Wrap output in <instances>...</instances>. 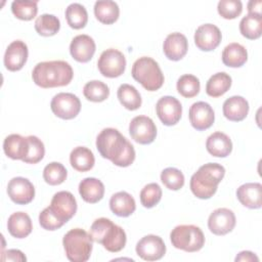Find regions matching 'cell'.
Segmentation results:
<instances>
[{
  "label": "cell",
  "mask_w": 262,
  "mask_h": 262,
  "mask_svg": "<svg viewBox=\"0 0 262 262\" xmlns=\"http://www.w3.org/2000/svg\"><path fill=\"white\" fill-rule=\"evenodd\" d=\"M95 49L94 40L85 34L74 37L70 44V53L79 62H88L93 57Z\"/></svg>",
  "instance_id": "d6986e66"
},
{
  "label": "cell",
  "mask_w": 262,
  "mask_h": 262,
  "mask_svg": "<svg viewBox=\"0 0 262 262\" xmlns=\"http://www.w3.org/2000/svg\"><path fill=\"white\" fill-rule=\"evenodd\" d=\"M225 175V169L218 163H208L199 168L190 178V190L199 199L208 200L217 191Z\"/></svg>",
  "instance_id": "3957f363"
},
{
  "label": "cell",
  "mask_w": 262,
  "mask_h": 262,
  "mask_svg": "<svg viewBox=\"0 0 262 262\" xmlns=\"http://www.w3.org/2000/svg\"><path fill=\"white\" fill-rule=\"evenodd\" d=\"M93 239L82 228H73L69 230L63 238L62 245L67 258L72 262H85L90 258Z\"/></svg>",
  "instance_id": "8992f818"
},
{
  "label": "cell",
  "mask_w": 262,
  "mask_h": 262,
  "mask_svg": "<svg viewBox=\"0 0 262 262\" xmlns=\"http://www.w3.org/2000/svg\"><path fill=\"white\" fill-rule=\"evenodd\" d=\"M261 5H262L261 0H257V1L252 0V1H250L248 3V11H249V13L261 15Z\"/></svg>",
  "instance_id": "7dc6e473"
},
{
  "label": "cell",
  "mask_w": 262,
  "mask_h": 262,
  "mask_svg": "<svg viewBox=\"0 0 262 262\" xmlns=\"http://www.w3.org/2000/svg\"><path fill=\"white\" fill-rule=\"evenodd\" d=\"M11 11L18 19L31 20L37 15L38 3L36 1L16 0L11 3Z\"/></svg>",
  "instance_id": "74e56055"
},
{
  "label": "cell",
  "mask_w": 262,
  "mask_h": 262,
  "mask_svg": "<svg viewBox=\"0 0 262 262\" xmlns=\"http://www.w3.org/2000/svg\"><path fill=\"white\" fill-rule=\"evenodd\" d=\"M39 223H40L41 227L46 230H56V229L60 228L63 224H66L50 210L49 207L45 208L40 213Z\"/></svg>",
  "instance_id": "ee69618b"
},
{
  "label": "cell",
  "mask_w": 262,
  "mask_h": 262,
  "mask_svg": "<svg viewBox=\"0 0 262 262\" xmlns=\"http://www.w3.org/2000/svg\"><path fill=\"white\" fill-rule=\"evenodd\" d=\"M96 148L100 156L118 167H128L135 160L131 142L115 128H104L96 137Z\"/></svg>",
  "instance_id": "6da1fadb"
},
{
  "label": "cell",
  "mask_w": 262,
  "mask_h": 262,
  "mask_svg": "<svg viewBox=\"0 0 262 262\" xmlns=\"http://www.w3.org/2000/svg\"><path fill=\"white\" fill-rule=\"evenodd\" d=\"M95 17L104 25H112L119 18L120 8L115 1L99 0L94 4Z\"/></svg>",
  "instance_id": "f546056e"
},
{
  "label": "cell",
  "mask_w": 262,
  "mask_h": 262,
  "mask_svg": "<svg viewBox=\"0 0 262 262\" xmlns=\"http://www.w3.org/2000/svg\"><path fill=\"white\" fill-rule=\"evenodd\" d=\"M248 59L247 49L239 43H230L222 51V62L229 68H239Z\"/></svg>",
  "instance_id": "f1b7e54d"
},
{
  "label": "cell",
  "mask_w": 262,
  "mask_h": 262,
  "mask_svg": "<svg viewBox=\"0 0 262 262\" xmlns=\"http://www.w3.org/2000/svg\"><path fill=\"white\" fill-rule=\"evenodd\" d=\"M189 122L198 131L210 128L215 121V114L212 106L205 101H198L189 107Z\"/></svg>",
  "instance_id": "2e32d148"
},
{
  "label": "cell",
  "mask_w": 262,
  "mask_h": 262,
  "mask_svg": "<svg viewBox=\"0 0 262 262\" xmlns=\"http://www.w3.org/2000/svg\"><path fill=\"white\" fill-rule=\"evenodd\" d=\"M74 76L71 64L64 60L42 61L32 72L34 83L41 88H54L71 83Z\"/></svg>",
  "instance_id": "7a4b0ae2"
},
{
  "label": "cell",
  "mask_w": 262,
  "mask_h": 262,
  "mask_svg": "<svg viewBox=\"0 0 262 262\" xmlns=\"http://www.w3.org/2000/svg\"><path fill=\"white\" fill-rule=\"evenodd\" d=\"M156 112L161 122L166 126L177 124L182 115V105L174 96H163L156 104Z\"/></svg>",
  "instance_id": "7c38bea8"
},
{
  "label": "cell",
  "mask_w": 262,
  "mask_h": 262,
  "mask_svg": "<svg viewBox=\"0 0 262 262\" xmlns=\"http://www.w3.org/2000/svg\"><path fill=\"white\" fill-rule=\"evenodd\" d=\"M2 261H19V262H24L27 261L26 256L24 255V253L19 250L16 249H11V250H7L6 252L3 253L2 255Z\"/></svg>",
  "instance_id": "f6af8a7d"
},
{
  "label": "cell",
  "mask_w": 262,
  "mask_h": 262,
  "mask_svg": "<svg viewBox=\"0 0 262 262\" xmlns=\"http://www.w3.org/2000/svg\"><path fill=\"white\" fill-rule=\"evenodd\" d=\"M66 19L72 29H82L88 21L87 10L80 3H72L66 9Z\"/></svg>",
  "instance_id": "836d02e7"
},
{
  "label": "cell",
  "mask_w": 262,
  "mask_h": 262,
  "mask_svg": "<svg viewBox=\"0 0 262 262\" xmlns=\"http://www.w3.org/2000/svg\"><path fill=\"white\" fill-rule=\"evenodd\" d=\"M71 166L78 172L91 170L95 163L93 152L85 146H77L70 154Z\"/></svg>",
  "instance_id": "83f0119b"
},
{
  "label": "cell",
  "mask_w": 262,
  "mask_h": 262,
  "mask_svg": "<svg viewBox=\"0 0 262 262\" xmlns=\"http://www.w3.org/2000/svg\"><path fill=\"white\" fill-rule=\"evenodd\" d=\"M110 208L115 215L119 217H128L134 213L136 204L130 193L126 191H119L111 196Z\"/></svg>",
  "instance_id": "4316f807"
},
{
  "label": "cell",
  "mask_w": 262,
  "mask_h": 262,
  "mask_svg": "<svg viewBox=\"0 0 262 262\" xmlns=\"http://www.w3.org/2000/svg\"><path fill=\"white\" fill-rule=\"evenodd\" d=\"M176 87L180 95L186 98H191L199 94L201 89V84H200V80L195 76L186 74V75H182L177 80Z\"/></svg>",
  "instance_id": "8d00e7d4"
},
{
  "label": "cell",
  "mask_w": 262,
  "mask_h": 262,
  "mask_svg": "<svg viewBox=\"0 0 262 262\" xmlns=\"http://www.w3.org/2000/svg\"><path fill=\"white\" fill-rule=\"evenodd\" d=\"M29 55L28 46L21 40L12 41L6 48L4 54V66L10 72H16L23 69Z\"/></svg>",
  "instance_id": "ac0fdd59"
},
{
  "label": "cell",
  "mask_w": 262,
  "mask_h": 262,
  "mask_svg": "<svg viewBox=\"0 0 262 262\" xmlns=\"http://www.w3.org/2000/svg\"><path fill=\"white\" fill-rule=\"evenodd\" d=\"M172 246L185 252H198L205 245V235L199 226L182 224L172 229L170 233Z\"/></svg>",
  "instance_id": "52a82bcc"
},
{
  "label": "cell",
  "mask_w": 262,
  "mask_h": 262,
  "mask_svg": "<svg viewBox=\"0 0 262 262\" xmlns=\"http://www.w3.org/2000/svg\"><path fill=\"white\" fill-rule=\"evenodd\" d=\"M97 67L103 77L117 78L125 72L126 58L121 51L108 48L100 54Z\"/></svg>",
  "instance_id": "ba28073f"
},
{
  "label": "cell",
  "mask_w": 262,
  "mask_h": 262,
  "mask_svg": "<svg viewBox=\"0 0 262 262\" xmlns=\"http://www.w3.org/2000/svg\"><path fill=\"white\" fill-rule=\"evenodd\" d=\"M231 82V77L225 72L216 73L207 81L206 92L211 97H219L229 90Z\"/></svg>",
  "instance_id": "4dcf8cb0"
},
{
  "label": "cell",
  "mask_w": 262,
  "mask_h": 262,
  "mask_svg": "<svg viewBox=\"0 0 262 262\" xmlns=\"http://www.w3.org/2000/svg\"><path fill=\"white\" fill-rule=\"evenodd\" d=\"M27 137L29 141V151L27 157L23 160V162L27 164H37L44 158V155H45L44 143L37 136L29 135Z\"/></svg>",
  "instance_id": "b9f144b4"
},
{
  "label": "cell",
  "mask_w": 262,
  "mask_h": 262,
  "mask_svg": "<svg viewBox=\"0 0 262 262\" xmlns=\"http://www.w3.org/2000/svg\"><path fill=\"white\" fill-rule=\"evenodd\" d=\"M224 117L231 122H241L249 113V102L243 96L234 95L227 98L222 106Z\"/></svg>",
  "instance_id": "7402d4cb"
},
{
  "label": "cell",
  "mask_w": 262,
  "mask_h": 262,
  "mask_svg": "<svg viewBox=\"0 0 262 262\" xmlns=\"http://www.w3.org/2000/svg\"><path fill=\"white\" fill-rule=\"evenodd\" d=\"M218 13L225 19H233L243 11V3L239 0H220L217 5Z\"/></svg>",
  "instance_id": "7bdbcfd3"
},
{
  "label": "cell",
  "mask_w": 262,
  "mask_h": 262,
  "mask_svg": "<svg viewBox=\"0 0 262 262\" xmlns=\"http://www.w3.org/2000/svg\"><path fill=\"white\" fill-rule=\"evenodd\" d=\"M222 39L218 27L213 24L201 25L194 33V44L200 50L211 51L218 47Z\"/></svg>",
  "instance_id": "e0dca14e"
},
{
  "label": "cell",
  "mask_w": 262,
  "mask_h": 262,
  "mask_svg": "<svg viewBox=\"0 0 262 262\" xmlns=\"http://www.w3.org/2000/svg\"><path fill=\"white\" fill-rule=\"evenodd\" d=\"M3 150L5 155L12 160H24L29 151L28 137L19 134H10L3 141Z\"/></svg>",
  "instance_id": "603a6c76"
},
{
  "label": "cell",
  "mask_w": 262,
  "mask_h": 262,
  "mask_svg": "<svg viewBox=\"0 0 262 262\" xmlns=\"http://www.w3.org/2000/svg\"><path fill=\"white\" fill-rule=\"evenodd\" d=\"M206 148L213 157L225 158L232 150V142L225 133L217 131L207 138Z\"/></svg>",
  "instance_id": "cb8c5ba5"
},
{
  "label": "cell",
  "mask_w": 262,
  "mask_h": 262,
  "mask_svg": "<svg viewBox=\"0 0 262 262\" xmlns=\"http://www.w3.org/2000/svg\"><path fill=\"white\" fill-rule=\"evenodd\" d=\"M83 94L86 99L93 102H101L110 95L108 86L98 80L87 82L83 88Z\"/></svg>",
  "instance_id": "d590c367"
},
{
  "label": "cell",
  "mask_w": 262,
  "mask_h": 262,
  "mask_svg": "<svg viewBox=\"0 0 262 262\" xmlns=\"http://www.w3.org/2000/svg\"><path fill=\"white\" fill-rule=\"evenodd\" d=\"M117 96L121 104L129 111L138 110L142 102L140 93L134 86L130 84H122L118 88Z\"/></svg>",
  "instance_id": "1f68e13d"
},
{
  "label": "cell",
  "mask_w": 262,
  "mask_h": 262,
  "mask_svg": "<svg viewBox=\"0 0 262 262\" xmlns=\"http://www.w3.org/2000/svg\"><path fill=\"white\" fill-rule=\"evenodd\" d=\"M131 138L139 144H149L157 136V127L154 121L147 116H137L129 124Z\"/></svg>",
  "instance_id": "30bf717a"
},
{
  "label": "cell",
  "mask_w": 262,
  "mask_h": 262,
  "mask_svg": "<svg viewBox=\"0 0 262 262\" xmlns=\"http://www.w3.org/2000/svg\"><path fill=\"white\" fill-rule=\"evenodd\" d=\"M68 175V171L64 166L58 162H52L45 166L43 170V178L49 185L61 184Z\"/></svg>",
  "instance_id": "f35d334b"
},
{
  "label": "cell",
  "mask_w": 262,
  "mask_h": 262,
  "mask_svg": "<svg viewBox=\"0 0 262 262\" xmlns=\"http://www.w3.org/2000/svg\"><path fill=\"white\" fill-rule=\"evenodd\" d=\"M136 254L145 261H156L163 258L166 253V246L162 237L148 234L143 236L136 244Z\"/></svg>",
  "instance_id": "8fae6325"
},
{
  "label": "cell",
  "mask_w": 262,
  "mask_h": 262,
  "mask_svg": "<svg viewBox=\"0 0 262 262\" xmlns=\"http://www.w3.org/2000/svg\"><path fill=\"white\" fill-rule=\"evenodd\" d=\"M79 193L86 203L95 204L103 198L104 185L97 178L87 177L79 183Z\"/></svg>",
  "instance_id": "484cf974"
},
{
  "label": "cell",
  "mask_w": 262,
  "mask_h": 262,
  "mask_svg": "<svg viewBox=\"0 0 262 262\" xmlns=\"http://www.w3.org/2000/svg\"><path fill=\"white\" fill-rule=\"evenodd\" d=\"M140 202L144 208H152L162 199V188L158 183H148L140 191Z\"/></svg>",
  "instance_id": "ab89813d"
},
{
  "label": "cell",
  "mask_w": 262,
  "mask_h": 262,
  "mask_svg": "<svg viewBox=\"0 0 262 262\" xmlns=\"http://www.w3.org/2000/svg\"><path fill=\"white\" fill-rule=\"evenodd\" d=\"M7 229L13 237L25 238L32 232V220L27 213L15 212L8 218Z\"/></svg>",
  "instance_id": "d4e9b609"
},
{
  "label": "cell",
  "mask_w": 262,
  "mask_h": 262,
  "mask_svg": "<svg viewBox=\"0 0 262 262\" xmlns=\"http://www.w3.org/2000/svg\"><path fill=\"white\" fill-rule=\"evenodd\" d=\"M239 203L249 209H259L262 206V185L259 182H248L236 189Z\"/></svg>",
  "instance_id": "44dd1931"
},
{
  "label": "cell",
  "mask_w": 262,
  "mask_h": 262,
  "mask_svg": "<svg viewBox=\"0 0 262 262\" xmlns=\"http://www.w3.org/2000/svg\"><path fill=\"white\" fill-rule=\"evenodd\" d=\"M131 75L135 81L148 91H157L164 84V75L158 62L148 56L136 59L132 66Z\"/></svg>",
  "instance_id": "5b68a950"
},
{
  "label": "cell",
  "mask_w": 262,
  "mask_h": 262,
  "mask_svg": "<svg viewBox=\"0 0 262 262\" xmlns=\"http://www.w3.org/2000/svg\"><path fill=\"white\" fill-rule=\"evenodd\" d=\"M235 261H246V262H252V261H259V258L250 251H243L241 253L237 254V256L235 257Z\"/></svg>",
  "instance_id": "bcb514c9"
},
{
  "label": "cell",
  "mask_w": 262,
  "mask_h": 262,
  "mask_svg": "<svg viewBox=\"0 0 262 262\" xmlns=\"http://www.w3.org/2000/svg\"><path fill=\"white\" fill-rule=\"evenodd\" d=\"M239 32L247 39H258L262 34V16L248 13L239 23Z\"/></svg>",
  "instance_id": "d6a6232c"
},
{
  "label": "cell",
  "mask_w": 262,
  "mask_h": 262,
  "mask_svg": "<svg viewBox=\"0 0 262 262\" xmlns=\"http://www.w3.org/2000/svg\"><path fill=\"white\" fill-rule=\"evenodd\" d=\"M60 29V21L57 16L49 13L41 14L35 20L36 32L44 37L55 35Z\"/></svg>",
  "instance_id": "e575fe53"
},
{
  "label": "cell",
  "mask_w": 262,
  "mask_h": 262,
  "mask_svg": "<svg viewBox=\"0 0 262 262\" xmlns=\"http://www.w3.org/2000/svg\"><path fill=\"white\" fill-rule=\"evenodd\" d=\"M235 215L227 208L214 210L208 219L210 231L216 235H224L230 232L235 226Z\"/></svg>",
  "instance_id": "9a60e30c"
},
{
  "label": "cell",
  "mask_w": 262,
  "mask_h": 262,
  "mask_svg": "<svg viewBox=\"0 0 262 262\" xmlns=\"http://www.w3.org/2000/svg\"><path fill=\"white\" fill-rule=\"evenodd\" d=\"M7 193L10 200L17 205H27L35 196L33 183L25 177H13L7 185Z\"/></svg>",
  "instance_id": "5bb4252c"
},
{
  "label": "cell",
  "mask_w": 262,
  "mask_h": 262,
  "mask_svg": "<svg viewBox=\"0 0 262 262\" xmlns=\"http://www.w3.org/2000/svg\"><path fill=\"white\" fill-rule=\"evenodd\" d=\"M188 49L186 37L178 32L169 34L163 44V51L166 57L170 60H180L183 58Z\"/></svg>",
  "instance_id": "ffe728a7"
},
{
  "label": "cell",
  "mask_w": 262,
  "mask_h": 262,
  "mask_svg": "<svg viewBox=\"0 0 262 262\" xmlns=\"http://www.w3.org/2000/svg\"><path fill=\"white\" fill-rule=\"evenodd\" d=\"M89 234L93 242L101 244L106 251L112 253H117L123 250L127 242L124 229L104 217L93 221Z\"/></svg>",
  "instance_id": "277c9868"
},
{
  "label": "cell",
  "mask_w": 262,
  "mask_h": 262,
  "mask_svg": "<svg viewBox=\"0 0 262 262\" xmlns=\"http://www.w3.org/2000/svg\"><path fill=\"white\" fill-rule=\"evenodd\" d=\"M161 181L170 190H178L184 185V175L176 168L169 167L162 171Z\"/></svg>",
  "instance_id": "60d3db41"
},
{
  "label": "cell",
  "mask_w": 262,
  "mask_h": 262,
  "mask_svg": "<svg viewBox=\"0 0 262 262\" xmlns=\"http://www.w3.org/2000/svg\"><path fill=\"white\" fill-rule=\"evenodd\" d=\"M50 107L52 113L63 120L76 118L81 111V101L77 95L68 92H60L53 96Z\"/></svg>",
  "instance_id": "9c48e42d"
},
{
  "label": "cell",
  "mask_w": 262,
  "mask_h": 262,
  "mask_svg": "<svg viewBox=\"0 0 262 262\" xmlns=\"http://www.w3.org/2000/svg\"><path fill=\"white\" fill-rule=\"evenodd\" d=\"M49 208L61 221L67 223L77 212V202L72 192L61 190L53 195Z\"/></svg>",
  "instance_id": "4fadbf2b"
}]
</instances>
